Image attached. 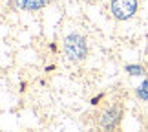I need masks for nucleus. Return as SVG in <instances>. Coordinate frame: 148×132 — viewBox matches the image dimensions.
<instances>
[{
	"label": "nucleus",
	"instance_id": "3",
	"mask_svg": "<svg viewBox=\"0 0 148 132\" xmlns=\"http://www.w3.org/2000/svg\"><path fill=\"white\" fill-rule=\"evenodd\" d=\"M119 119H121L119 108H108V110L102 114V117H101V125L104 129H113L119 123Z\"/></svg>",
	"mask_w": 148,
	"mask_h": 132
},
{
	"label": "nucleus",
	"instance_id": "1",
	"mask_svg": "<svg viewBox=\"0 0 148 132\" xmlns=\"http://www.w3.org/2000/svg\"><path fill=\"white\" fill-rule=\"evenodd\" d=\"M64 50H66V55L68 59L71 61H82L86 57V41L73 33V35H68L66 41H64Z\"/></svg>",
	"mask_w": 148,
	"mask_h": 132
},
{
	"label": "nucleus",
	"instance_id": "4",
	"mask_svg": "<svg viewBox=\"0 0 148 132\" xmlns=\"http://www.w3.org/2000/svg\"><path fill=\"white\" fill-rule=\"evenodd\" d=\"M16 4L20 6L22 9H29V11H35V9H40L48 4V0H16Z\"/></svg>",
	"mask_w": 148,
	"mask_h": 132
},
{
	"label": "nucleus",
	"instance_id": "2",
	"mask_svg": "<svg viewBox=\"0 0 148 132\" xmlns=\"http://www.w3.org/2000/svg\"><path fill=\"white\" fill-rule=\"evenodd\" d=\"M137 9V0H112V15L119 20L130 19Z\"/></svg>",
	"mask_w": 148,
	"mask_h": 132
}]
</instances>
